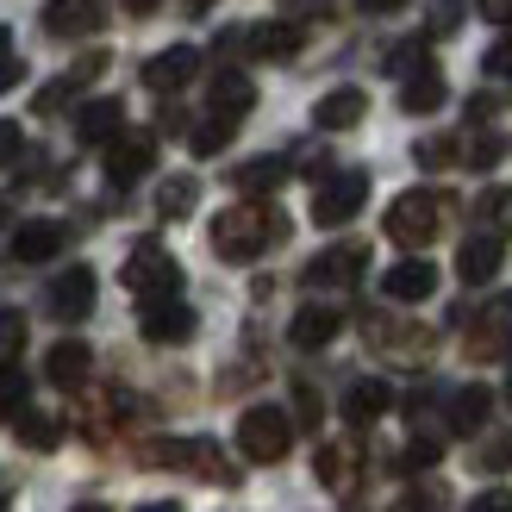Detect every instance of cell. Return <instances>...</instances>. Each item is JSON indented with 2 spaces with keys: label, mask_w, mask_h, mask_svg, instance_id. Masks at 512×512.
Returning a JSON list of instances; mask_svg holds the SVG:
<instances>
[{
  "label": "cell",
  "mask_w": 512,
  "mask_h": 512,
  "mask_svg": "<svg viewBox=\"0 0 512 512\" xmlns=\"http://www.w3.org/2000/svg\"><path fill=\"white\" fill-rule=\"evenodd\" d=\"M356 7H363V13H400L406 0H356Z\"/></svg>",
  "instance_id": "48"
},
{
  "label": "cell",
  "mask_w": 512,
  "mask_h": 512,
  "mask_svg": "<svg viewBox=\"0 0 512 512\" xmlns=\"http://www.w3.org/2000/svg\"><path fill=\"white\" fill-rule=\"evenodd\" d=\"M232 182H238L250 200H263V194H275L281 182H288V157H250V163L232 175Z\"/></svg>",
  "instance_id": "26"
},
{
  "label": "cell",
  "mask_w": 512,
  "mask_h": 512,
  "mask_svg": "<svg viewBox=\"0 0 512 512\" xmlns=\"http://www.w3.org/2000/svg\"><path fill=\"white\" fill-rule=\"evenodd\" d=\"M19 350H25V313H13V306H0V363H13Z\"/></svg>",
  "instance_id": "32"
},
{
  "label": "cell",
  "mask_w": 512,
  "mask_h": 512,
  "mask_svg": "<svg viewBox=\"0 0 512 512\" xmlns=\"http://www.w3.org/2000/svg\"><path fill=\"white\" fill-rule=\"evenodd\" d=\"M25 394H32V381L19 369H0V419H19L25 413Z\"/></svg>",
  "instance_id": "31"
},
{
  "label": "cell",
  "mask_w": 512,
  "mask_h": 512,
  "mask_svg": "<svg viewBox=\"0 0 512 512\" xmlns=\"http://www.w3.org/2000/svg\"><path fill=\"white\" fill-rule=\"evenodd\" d=\"M194 325L200 319H194L188 300H157V306H144V313H138V331H144L150 344H188Z\"/></svg>",
  "instance_id": "8"
},
{
  "label": "cell",
  "mask_w": 512,
  "mask_h": 512,
  "mask_svg": "<svg viewBox=\"0 0 512 512\" xmlns=\"http://www.w3.org/2000/svg\"><path fill=\"white\" fill-rule=\"evenodd\" d=\"M281 238H288V219L269 200H244V207H225L213 219V256H225V263H256Z\"/></svg>",
  "instance_id": "1"
},
{
  "label": "cell",
  "mask_w": 512,
  "mask_h": 512,
  "mask_svg": "<svg viewBox=\"0 0 512 512\" xmlns=\"http://www.w3.org/2000/svg\"><path fill=\"white\" fill-rule=\"evenodd\" d=\"M250 50H256V57H294V50H300V25H288V19L250 25Z\"/></svg>",
  "instance_id": "27"
},
{
  "label": "cell",
  "mask_w": 512,
  "mask_h": 512,
  "mask_svg": "<svg viewBox=\"0 0 512 512\" xmlns=\"http://www.w3.org/2000/svg\"><path fill=\"white\" fill-rule=\"evenodd\" d=\"M19 75H25V63H19V57H7V63H0V94H7V88L19 82Z\"/></svg>",
  "instance_id": "46"
},
{
  "label": "cell",
  "mask_w": 512,
  "mask_h": 512,
  "mask_svg": "<svg viewBox=\"0 0 512 512\" xmlns=\"http://www.w3.org/2000/svg\"><path fill=\"white\" fill-rule=\"evenodd\" d=\"M481 69H488V75H512V38H500L488 57H481Z\"/></svg>",
  "instance_id": "43"
},
{
  "label": "cell",
  "mask_w": 512,
  "mask_h": 512,
  "mask_svg": "<svg viewBox=\"0 0 512 512\" xmlns=\"http://www.w3.org/2000/svg\"><path fill=\"white\" fill-rule=\"evenodd\" d=\"M506 313H512V300H500L494 313H488V325H475V331H469V356H475V363H494V356H506V350H512Z\"/></svg>",
  "instance_id": "23"
},
{
  "label": "cell",
  "mask_w": 512,
  "mask_h": 512,
  "mask_svg": "<svg viewBox=\"0 0 512 512\" xmlns=\"http://www.w3.org/2000/svg\"><path fill=\"white\" fill-rule=\"evenodd\" d=\"M463 512H512V488H488V494H475Z\"/></svg>",
  "instance_id": "41"
},
{
  "label": "cell",
  "mask_w": 512,
  "mask_h": 512,
  "mask_svg": "<svg viewBox=\"0 0 512 512\" xmlns=\"http://www.w3.org/2000/svg\"><path fill=\"white\" fill-rule=\"evenodd\" d=\"M394 512H438V494H406L394 500Z\"/></svg>",
  "instance_id": "44"
},
{
  "label": "cell",
  "mask_w": 512,
  "mask_h": 512,
  "mask_svg": "<svg viewBox=\"0 0 512 512\" xmlns=\"http://www.w3.org/2000/svg\"><path fill=\"white\" fill-rule=\"evenodd\" d=\"M488 413H494V394L481 388V381H469V388L450 394V431H481Z\"/></svg>",
  "instance_id": "24"
},
{
  "label": "cell",
  "mask_w": 512,
  "mask_h": 512,
  "mask_svg": "<svg viewBox=\"0 0 512 512\" xmlns=\"http://www.w3.org/2000/svg\"><path fill=\"white\" fill-rule=\"evenodd\" d=\"M188 7H194V13H207V7H213V0H188Z\"/></svg>",
  "instance_id": "52"
},
{
  "label": "cell",
  "mask_w": 512,
  "mask_h": 512,
  "mask_svg": "<svg viewBox=\"0 0 512 512\" xmlns=\"http://www.w3.org/2000/svg\"><path fill=\"white\" fill-rule=\"evenodd\" d=\"M232 132H238L232 119H200L194 132H188V150H194V157H219V150L232 144Z\"/></svg>",
  "instance_id": "30"
},
{
  "label": "cell",
  "mask_w": 512,
  "mask_h": 512,
  "mask_svg": "<svg viewBox=\"0 0 512 512\" xmlns=\"http://www.w3.org/2000/svg\"><path fill=\"white\" fill-rule=\"evenodd\" d=\"M319 481H325V488H350V456L344 450H319Z\"/></svg>",
  "instance_id": "35"
},
{
  "label": "cell",
  "mask_w": 512,
  "mask_h": 512,
  "mask_svg": "<svg viewBox=\"0 0 512 512\" xmlns=\"http://www.w3.org/2000/svg\"><path fill=\"white\" fill-rule=\"evenodd\" d=\"M19 150H25L19 119H0V169H13V163H19Z\"/></svg>",
  "instance_id": "37"
},
{
  "label": "cell",
  "mask_w": 512,
  "mask_h": 512,
  "mask_svg": "<svg viewBox=\"0 0 512 512\" xmlns=\"http://www.w3.org/2000/svg\"><path fill=\"white\" fill-rule=\"evenodd\" d=\"M125 7H132V13H150V7H157V0H125Z\"/></svg>",
  "instance_id": "51"
},
{
  "label": "cell",
  "mask_w": 512,
  "mask_h": 512,
  "mask_svg": "<svg viewBox=\"0 0 512 512\" xmlns=\"http://www.w3.org/2000/svg\"><path fill=\"white\" fill-rule=\"evenodd\" d=\"M13 57V32H7V25H0V63H7Z\"/></svg>",
  "instance_id": "50"
},
{
  "label": "cell",
  "mask_w": 512,
  "mask_h": 512,
  "mask_svg": "<svg viewBox=\"0 0 512 512\" xmlns=\"http://www.w3.org/2000/svg\"><path fill=\"white\" fill-rule=\"evenodd\" d=\"M100 69H107V57H100V50H88V57L75 63L69 75H57V82H50V88H38V100H32V107H38V113H57V107H69V100L82 94V88L94 82Z\"/></svg>",
  "instance_id": "18"
},
{
  "label": "cell",
  "mask_w": 512,
  "mask_h": 512,
  "mask_svg": "<svg viewBox=\"0 0 512 512\" xmlns=\"http://www.w3.org/2000/svg\"><path fill=\"white\" fill-rule=\"evenodd\" d=\"M506 213H512V194H506ZM506 225H512V219H506Z\"/></svg>",
  "instance_id": "54"
},
{
  "label": "cell",
  "mask_w": 512,
  "mask_h": 512,
  "mask_svg": "<svg viewBox=\"0 0 512 512\" xmlns=\"http://www.w3.org/2000/svg\"><path fill=\"white\" fill-rule=\"evenodd\" d=\"M388 406H394V388H388V381H350V394H344V419L350 425H375L381 413H388Z\"/></svg>",
  "instance_id": "22"
},
{
  "label": "cell",
  "mask_w": 512,
  "mask_h": 512,
  "mask_svg": "<svg viewBox=\"0 0 512 512\" xmlns=\"http://www.w3.org/2000/svg\"><path fill=\"white\" fill-rule=\"evenodd\" d=\"M238 450L250 463H281V456L294 450V419L281 413V406H250L238 419Z\"/></svg>",
  "instance_id": "4"
},
{
  "label": "cell",
  "mask_w": 512,
  "mask_h": 512,
  "mask_svg": "<svg viewBox=\"0 0 512 512\" xmlns=\"http://www.w3.org/2000/svg\"><path fill=\"white\" fill-rule=\"evenodd\" d=\"M200 207V182H194V175H169V182L157 188V213L163 219H188Z\"/></svg>",
  "instance_id": "28"
},
{
  "label": "cell",
  "mask_w": 512,
  "mask_h": 512,
  "mask_svg": "<svg viewBox=\"0 0 512 512\" xmlns=\"http://www.w3.org/2000/svg\"><path fill=\"white\" fill-rule=\"evenodd\" d=\"M481 469H512V431H500V438L481 444Z\"/></svg>",
  "instance_id": "39"
},
{
  "label": "cell",
  "mask_w": 512,
  "mask_h": 512,
  "mask_svg": "<svg viewBox=\"0 0 512 512\" xmlns=\"http://www.w3.org/2000/svg\"><path fill=\"white\" fill-rule=\"evenodd\" d=\"M13 425H19V444H25V450H57V444H63V425L50 419V413H32V406H25Z\"/></svg>",
  "instance_id": "29"
},
{
  "label": "cell",
  "mask_w": 512,
  "mask_h": 512,
  "mask_svg": "<svg viewBox=\"0 0 512 512\" xmlns=\"http://www.w3.org/2000/svg\"><path fill=\"white\" fill-rule=\"evenodd\" d=\"M444 100H450V88H444V75H438V69L406 75V88H400V107H406V113H438Z\"/></svg>",
  "instance_id": "25"
},
{
  "label": "cell",
  "mask_w": 512,
  "mask_h": 512,
  "mask_svg": "<svg viewBox=\"0 0 512 512\" xmlns=\"http://www.w3.org/2000/svg\"><path fill=\"white\" fill-rule=\"evenodd\" d=\"M388 69H394V75H419V69H431V63H425V44H400L394 57H388Z\"/></svg>",
  "instance_id": "40"
},
{
  "label": "cell",
  "mask_w": 512,
  "mask_h": 512,
  "mask_svg": "<svg viewBox=\"0 0 512 512\" xmlns=\"http://www.w3.org/2000/svg\"><path fill=\"white\" fill-rule=\"evenodd\" d=\"M75 138H82V144L125 138V107H119V100H88V107L75 113Z\"/></svg>",
  "instance_id": "21"
},
{
  "label": "cell",
  "mask_w": 512,
  "mask_h": 512,
  "mask_svg": "<svg viewBox=\"0 0 512 512\" xmlns=\"http://www.w3.org/2000/svg\"><path fill=\"white\" fill-rule=\"evenodd\" d=\"M500 157H506V138H494V132H488V138H475V144H469V163H475V169H494Z\"/></svg>",
  "instance_id": "38"
},
{
  "label": "cell",
  "mask_w": 512,
  "mask_h": 512,
  "mask_svg": "<svg viewBox=\"0 0 512 512\" xmlns=\"http://www.w3.org/2000/svg\"><path fill=\"white\" fill-rule=\"evenodd\" d=\"M194 69H200V50L194 44H169V50H157V57L144 63V88L150 94H175V88L194 82Z\"/></svg>",
  "instance_id": "10"
},
{
  "label": "cell",
  "mask_w": 512,
  "mask_h": 512,
  "mask_svg": "<svg viewBox=\"0 0 512 512\" xmlns=\"http://www.w3.org/2000/svg\"><path fill=\"white\" fill-rule=\"evenodd\" d=\"M119 281L132 288L144 306H157V300H182V263L157 244V238H144V244H132V256H125V269H119Z\"/></svg>",
  "instance_id": "2"
},
{
  "label": "cell",
  "mask_w": 512,
  "mask_h": 512,
  "mask_svg": "<svg viewBox=\"0 0 512 512\" xmlns=\"http://www.w3.org/2000/svg\"><path fill=\"white\" fill-rule=\"evenodd\" d=\"M494 107H500V100H494V94H475V100H469V119H488Z\"/></svg>",
  "instance_id": "47"
},
{
  "label": "cell",
  "mask_w": 512,
  "mask_h": 512,
  "mask_svg": "<svg viewBox=\"0 0 512 512\" xmlns=\"http://www.w3.org/2000/svg\"><path fill=\"white\" fill-rule=\"evenodd\" d=\"M463 13H469V0H431V38H450L463 25Z\"/></svg>",
  "instance_id": "34"
},
{
  "label": "cell",
  "mask_w": 512,
  "mask_h": 512,
  "mask_svg": "<svg viewBox=\"0 0 512 512\" xmlns=\"http://www.w3.org/2000/svg\"><path fill=\"white\" fill-rule=\"evenodd\" d=\"M50 313H57L63 325L88 319L94 313V269H63L57 281H50Z\"/></svg>",
  "instance_id": "12"
},
{
  "label": "cell",
  "mask_w": 512,
  "mask_h": 512,
  "mask_svg": "<svg viewBox=\"0 0 512 512\" xmlns=\"http://www.w3.org/2000/svg\"><path fill=\"white\" fill-rule=\"evenodd\" d=\"M88 369H94V350H88L82 338L50 344V356H44V381H57V388H82Z\"/></svg>",
  "instance_id": "17"
},
{
  "label": "cell",
  "mask_w": 512,
  "mask_h": 512,
  "mask_svg": "<svg viewBox=\"0 0 512 512\" xmlns=\"http://www.w3.org/2000/svg\"><path fill=\"white\" fill-rule=\"evenodd\" d=\"M107 25V0H50L44 7V32L50 38H88Z\"/></svg>",
  "instance_id": "9"
},
{
  "label": "cell",
  "mask_w": 512,
  "mask_h": 512,
  "mask_svg": "<svg viewBox=\"0 0 512 512\" xmlns=\"http://www.w3.org/2000/svg\"><path fill=\"white\" fill-rule=\"evenodd\" d=\"M481 19H494V25H512V0H481Z\"/></svg>",
  "instance_id": "45"
},
{
  "label": "cell",
  "mask_w": 512,
  "mask_h": 512,
  "mask_svg": "<svg viewBox=\"0 0 512 512\" xmlns=\"http://www.w3.org/2000/svg\"><path fill=\"white\" fill-rule=\"evenodd\" d=\"M150 169H157V138H150V132H125V138L107 144V182H113V188L144 182Z\"/></svg>",
  "instance_id": "7"
},
{
  "label": "cell",
  "mask_w": 512,
  "mask_h": 512,
  "mask_svg": "<svg viewBox=\"0 0 512 512\" xmlns=\"http://www.w3.org/2000/svg\"><path fill=\"white\" fill-rule=\"evenodd\" d=\"M144 456L150 463H169V469H194L200 481H213V488H238V469L225 463V450L207 444V438H169V444H150Z\"/></svg>",
  "instance_id": "5"
},
{
  "label": "cell",
  "mask_w": 512,
  "mask_h": 512,
  "mask_svg": "<svg viewBox=\"0 0 512 512\" xmlns=\"http://www.w3.org/2000/svg\"><path fill=\"white\" fill-rule=\"evenodd\" d=\"M381 294L400 300V306H419V300L438 294V269H431L425 256H406V263H394L388 275H381Z\"/></svg>",
  "instance_id": "11"
},
{
  "label": "cell",
  "mask_w": 512,
  "mask_h": 512,
  "mask_svg": "<svg viewBox=\"0 0 512 512\" xmlns=\"http://www.w3.org/2000/svg\"><path fill=\"white\" fill-rule=\"evenodd\" d=\"M500 263H506V238H500V232H481V238H469L463 250H456V275H463L469 288L494 281V275H500Z\"/></svg>",
  "instance_id": "14"
},
{
  "label": "cell",
  "mask_w": 512,
  "mask_h": 512,
  "mask_svg": "<svg viewBox=\"0 0 512 512\" xmlns=\"http://www.w3.org/2000/svg\"><path fill=\"white\" fill-rule=\"evenodd\" d=\"M138 512H182V500H150V506H138Z\"/></svg>",
  "instance_id": "49"
},
{
  "label": "cell",
  "mask_w": 512,
  "mask_h": 512,
  "mask_svg": "<svg viewBox=\"0 0 512 512\" xmlns=\"http://www.w3.org/2000/svg\"><path fill=\"white\" fill-rule=\"evenodd\" d=\"M438 463H444V444H438V438H413V444H406V456H400V469H406V475L438 469Z\"/></svg>",
  "instance_id": "33"
},
{
  "label": "cell",
  "mask_w": 512,
  "mask_h": 512,
  "mask_svg": "<svg viewBox=\"0 0 512 512\" xmlns=\"http://www.w3.org/2000/svg\"><path fill=\"white\" fill-rule=\"evenodd\" d=\"M207 100H213V119H232V125H238V119L256 107V82H250L244 69H219L213 88H207Z\"/></svg>",
  "instance_id": "15"
},
{
  "label": "cell",
  "mask_w": 512,
  "mask_h": 512,
  "mask_svg": "<svg viewBox=\"0 0 512 512\" xmlns=\"http://www.w3.org/2000/svg\"><path fill=\"white\" fill-rule=\"evenodd\" d=\"M363 263H369L363 244H338V250H325V256L306 263V281H313V288H350V281L363 275Z\"/></svg>",
  "instance_id": "13"
},
{
  "label": "cell",
  "mask_w": 512,
  "mask_h": 512,
  "mask_svg": "<svg viewBox=\"0 0 512 512\" xmlns=\"http://www.w3.org/2000/svg\"><path fill=\"white\" fill-rule=\"evenodd\" d=\"M63 225L57 219H25L19 225V232H13V256H19V263H50V256H57L63 250Z\"/></svg>",
  "instance_id": "20"
},
{
  "label": "cell",
  "mask_w": 512,
  "mask_h": 512,
  "mask_svg": "<svg viewBox=\"0 0 512 512\" xmlns=\"http://www.w3.org/2000/svg\"><path fill=\"white\" fill-rule=\"evenodd\" d=\"M413 157H419L425 169H444V163L456 157V144H450V138H419V144H413Z\"/></svg>",
  "instance_id": "36"
},
{
  "label": "cell",
  "mask_w": 512,
  "mask_h": 512,
  "mask_svg": "<svg viewBox=\"0 0 512 512\" xmlns=\"http://www.w3.org/2000/svg\"><path fill=\"white\" fill-rule=\"evenodd\" d=\"M444 232V194H431V188H413V194H400L394 207H388V238L406 244V250H425L431 238Z\"/></svg>",
  "instance_id": "3"
},
{
  "label": "cell",
  "mask_w": 512,
  "mask_h": 512,
  "mask_svg": "<svg viewBox=\"0 0 512 512\" xmlns=\"http://www.w3.org/2000/svg\"><path fill=\"white\" fill-rule=\"evenodd\" d=\"M75 512H107V506H94V500H88V506H75Z\"/></svg>",
  "instance_id": "53"
},
{
  "label": "cell",
  "mask_w": 512,
  "mask_h": 512,
  "mask_svg": "<svg viewBox=\"0 0 512 512\" xmlns=\"http://www.w3.org/2000/svg\"><path fill=\"white\" fill-rule=\"evenodd\" d=\"M506 400H512V381H506Z\"/></svg>",
  "instance_id": "55"
},
{
  "label": "cell",
  "mask_w": 512,
  "mask_h": 512,
  "mask_svg": "<svg viewBox=\"0 0 512 512\" xmlns=\"http://www.w3.org/2000/svg\"><path fill=\"white\" fill-rule=\"evenodd\" d=\"M338 331H344L338 306H300L294 325H288V338H294V350H325L331 338H338Z\"/></svg>",
  "instance_id": "19"
},
{
  "label": "cell",
  "mask_w": 512,
  "mask_h": 512,
  "mask_svg": "<svg viewBox=\"0 0 512 512\" xmlns=\"http://www.w3.org/2000/svg\"><path fill=\"white\" fill-rule=\"evenodd\" d=\"M363 200H369V175L363 169H338V175H325L319 194H313V219L325 225H350L356 213H363Z\"/></svg>",
  "instance_id": "6"
},
{
  "label": "cell",
  "mask_w": 512,
  "mask_h": 512,
  "mask_svg": "<svg viewBox=\"0 0 512 512\" xmlns=\"http://www.w3.org/2000/svg\"><path fill=\"white\" fill-rule=\"evenodd\" d=\"M294 406H300V419H306V425H319V413H325L319 394H313V381H300V388H294Z\"/></svg>",
  "instance_id": "42"
},
{
  "label": "cell",
  "mask_w": 512,
  "mask_h": 512,
  "mask_svg": "<svg viewBox=\"0 0 512 512\" xmlns=\"http://www.w3.org/2000/svg\"><path fill=\"white\" fill-rule=\"evenodd\" d=\"M369 119V94L363 88H331L319 107H313V125L319 132H350V125Z\"/></svg>",
  "instance_id": "16"
}]
</instances>
